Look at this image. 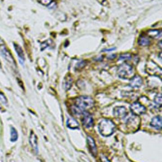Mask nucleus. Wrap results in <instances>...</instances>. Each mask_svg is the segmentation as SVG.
<instances>
[{
    "label": "nucleus",
    "instance_id": "obj_26",
    "mask_svg": "<svg viewBox=\"0 0 162 162\" xmlns=\"http://www.w3.org/2000/svg\"><path fill=\"white\" fill-rule=\"evenodd\" d=\"M159 47L160 48H162V42H161V41H160L159 43Z\"/></svg>",
    "mask_w": 162,
    "mask_h": 162
},
{
    "label": "nucleus",
    "instance_id": "obj_21",
    "mask_svg": "<svg viewBox=\"0 0 162 162\" xmlns=\"http://www.w3.org/2000/svg\"><path fill=\"white\" fill-rule=\"evenodd\" d=\"M131 58L130 54H125L121 55L120 57V60H129Z\"/></svg>",
    "mask_w": 162,
    "mask_h": 162
},
{
    "label": "nucleus",
    "instance_id": "obj_14",
    "mask_svg": "<svg viewBox=\"0 0 162 162\" xmlns=\"http://www.w3.org/2000/svg\"><path fill=\"white\" fill-rule=\"evenodd\" d=\"M67 126L71 129L75 130L79 128V124L74 118H69L67 120Z\"/></svg>",
    "mask_w": 162,
    "mask_h": 162
},
{
    "label": "nucleus",
    "instance_id": "obj_10",
    "mask_svg": "<svg viewBox=\"0 0 162 162\" xmlns=\"http://www.w3.org/2000/svg\"><path fill=\"white\" fill-rule=\"evenodd\" d=\"M143 80L141 77L138 76H134L131 79L129 86L133 88H138L142 86Z\"/></svg>",
    "mask_w": 162,
    "mask_h": 162
},
{
    "label": "nucleus",
    "instance_id": "obj_24",
    "mask_svg": "<svg viewBox=\"0 0 162 162\" xmlns=\"http://www.w3.org/2000/svg\"><path fill=\"white\" fill-rule=\"evenodd\" d=\"M84 62H81L80 63H78V65H76V67H77V69H79V68H82L83 67H85Z\"/></svg>",
    "mask_w": 162,
    "mask_h": 162
},
{
    "label": "nucleus",
    "instance_id": "obj_6",
    "mask_svg": "<svg viewBox=\"0 0 162 162\" xmlns=\"http://www.w3.org/2000/svg\"><path fill=\"white\" fill-rule=\"evenodd\" d=\"M82 122L83 125L87 128H91L93 125V118L91 115L86 111H84L82 113Z\"/></svg>",
    "mask_w": 162,
    "mask_h": 162
},
{
    "label": "nucleus",
    "instance_id": "obj_16",
    "mask_svg": "<svg viewBox=\"0 0 162 162\" xmlns=\"http://www.w3.org/2000/svg\"><path fill=\"white\" fill-rule=\"evenodd\" d=\"M14 48L19 58L22 60H24L25 57H24V52L21 47L17 44H14Z\"/></svg>",
    "mask_w": 162,
    "mask_h": 162
},
{
    "label": "nucleus",
    "instance_id": "obj_5",
    "mask_svg": "<svg viewBox=\"0 0 162 162\" xmlns=\"http://www.w3.org/2000/svg\"><path fill=\"white\" fill-rule=\"evenodd\" d=\"M131 112L134 115L138 116L143 114L146 112V108L138 102H134L130 107Z\"/></svg>",
    "mask_w": 162,
    "mask_h": 162
},
{
    "label": "nucleus",
    "instance_id": "obj_13",
    "mask_svg": "<svg viewBox=\"0 0 162 162\" xmlns=\"http://www.w3.org/2000/svg\"><path fill=\"white\" fill-rule=\"evenodd\" d=\"M147 35L153 39H159L162 37V30H158V29H150L147 32Z\"/></svg>",
    "mask_w": 162,
    "mask_h": 162
},
{
    "label": "nucleus",
    "instance_id": "obj_12",
    "mask_svg": "<svg viewBox=\"0 0 162 162\" xmlns=\"http://www.w3.org/2000/svg\"><path fill=\"white\" fill-rule=\"evenodd\" d=\"M133 117H131L127 121V124L128 127H132V128H137L139 125V119L137 116L134 115Z\"/></svg>",
    "mask_w": 162,
    "mask_h": 162
},
{
    "label": "nucleus",
    "instance_id": "obj_22",
    "mask_svg": "<svg viewBox=\"0 0 162 162\" xmlns=\"http://www.w3.org/2000/svg\"><path fill=\"white\" fill-rule=\"evenodd\" d=\"M0 101L4 103V104H6L8 102L7 98L5 97L4 95L1 93H0Z\"/></svg>",
    "mask_w": 162,
    "mask_h": 162
},
{
    "label": "nucleus",
    "instance_id": "obj_4",
    "mask_svg": "<svg viewBox=\"0 0 162 162\" xmlns=\"http://www.w3.org/2000/svg\"><path fill=\"white\" fill-rule=\"evenodd\" d=\"M0 53L7 61L9 62V63H11L13 65L15 64V60L13 58V55L5 45V43L1 38H0Z\"/></svg>",
    "mask_w": 162,
    "mask_h": 162
},
{
    "label": "nucleus",
    "instance_id": "obj_8",
    "mask_svg": "<svg viewBox=\"0 0 162 162\" xmlns=\"http://www.w3.org/2000/svg\"><path fill=\"white\" fill-rule=\"evenodd\" d=\"M87 143L88 145L89 151L93 156L96 157L97 156L98 152L97 148L94 140L91 136H88L87 138Z\"/></svg>",
    "mask_w": 162,
    "mask_h": 162
},
{
    "label": "nucleus",
    "instance_id": "obj_9",
    "mask_svg": "<svg viewBox=\"0 0 162 162\" xmlns=\"http://www.w3.org/2000/svg\"><path fill=\"white\" fill-rule=\"evenodd\" d=\"M37 140L38 139L36 135L33 132H32L30 136L29 141H30V146L32 147V149L35 154H37L38 153V140Z\"/></svg>",
    "mask_w": 162,
    "mask_h": 162
},
{
    "label": "nucleus",
    "instance_id": "obj_1",
    "mask_svg": "<svg viewBox=\"0 0 162 162\" xmlns=\"http://www.w3.org/2000/svg\"><path fill=\"white\" fill-rule=\"evenodd\" d=\"M98 130L104 137H109L112 135L116 130V125L114 122L108 119H103L99 123Z\"/></svg>",
    "mask_w": 162,
    "mask_h": 162
},
{
    "label": "nucleus",
    "instance_id": "obj_15",
    "mask_svg": "<svg viewBox=\"0 0 162 162\" xmlns=\"http://www.w3.org/2000/svg\"><path fill=\"white\" fill-rule=\"evenodd\" d=\"M138 43L139 45L142 46H147L150 44V41L146 36H141L138 39Z\"/></svg>",
    "mask_w": 162,
    "mask_h": 162
},
{
    "label": "nucleus",
    "instance_id": "obj_17",
    "mask_svg": "<svg viewBox=\"0 0 162 162\" xmlns=\"http://www.w3.org/2000/svg\"><path fill=\"white\" fill-rule=\"evenodd\" d=\"M72 83V80L71 77L70 76H67V77H66L64 79V88L66 90L69 89L71 86Z\"/></svg>",
    "mask_w": 162,
    "mask_h": 162
},
{
    "label": "nucleus",
    "instance_id": "obj_2",
    "mask_svg": "<svg viewBox=\"0 0 162 162\" xmlns=\"http://www.w3.org/2000/svg\"><path fill=\"white\" fill-rule=\"evenodd\" d=\"M75 105L82 111L91 109L94 105V101L91 97L82 96L78 97L75 101Z\"/></svg>",
    "mask_w": 162,
    "mask_h": 162
},
{
    "label": "nucleus",
    "instance_id": "obj_19",
    "mask_svg": "<svg viewBox=\"0 0 162 162\" xmlns=\"http://www.w3.org/2000/svg\"><path fill=\"white\" fill-rule=\"evenodd\" d=\"M162 95L160 93L157 94L155 96L154 98V102L159 107L162 106Z\"/></svg>",
    "mask_w": 162,
    "mask_h": 162
},
{
    "label": "nucleus",
    "instance_id": "obj_25",
    "mask_svg": "<svg viewBox=\"0 0 162 162\" xmlns=\"http://www.w3.org/2000/svg\"><path fill=\"white\" fill-rule=\"evenodd\" d=\"M115 49V48H111V49H105V51H113Z\"/></svg>",
    "mask_w": 162,
    "mask_h": 162
},
{
    "label": "nucleus",
    "instance_id": "obj_20",
    "mask_svg": "<svg viewBox=\"0 0 162 162\" xmlns=\"http://www.w3.org/2000/svg\"><path fill=\"white\" fill-rule=\"evenodd\" d=\"M38 2L42 5L46 6H49L53 3V0H38Z\"/></svg>",
    "mask_w": 162,
    "mask_h": 162
},
{
    "label": "nucleus",
    "instance_id": "obj_18",
    "mask_svg": "<svg viewBox=\"0 0 162 162\" xmlns=\"http://www.w3.org/2000/svg\"><path fill=\"white\" fill-rule=\"evenodd\" d=\"M11 140L12 142H15L17 141L18 137V133L15 128L12 127L11 128Z\"/></svg>",
    "mask_w": 162,
    "mask_h": 162
},
{
    "label": "nucleus",
    "instance_id": "obj_11",
    "mask_svg": "<svg viewBox=\"0 0 162 162\" xmlns=\"http://www.w3.org/2000/svg\"><path fill=\"white\" fill-rule=\"evenodd\" d=\"M150 126L156 130H161L162 117L160 116H157L153 118L150 123Z\"/></svg>",
    "mask_w": 162,
    "mask_h": 162
},
{
    "label": "nucleus",
    "instance_id": "obj_7",
    "mask_svg": "<svg viewBox=\"0 0 162 162\" xmlns=\"http://www.w3.org/2000/svg\"><path fill=\"white\" fill-rule=\"evenodd\" d=\"M113 114L118 118H124L127 114V109L123 106H117L114 108Z\"/></svg>",
    "mask_w": 162,
    "mask_h": 162
},
{
    "label": "nucleus",
    "instance_id": "obj_3",
    "mask_svg": "<svg viewBox=\"0 0 162 162\" xmlns=\"http://www.w3.org/2000/svg\"><path fill=\"white\" fill-rule=\"evenodd\" d=\"M117 74L120 78L123 79H130L134 75L132 66L126 63L122 64L118 67Z\"/></svg>",
    "mask_w": 162,
    "mask_h": 162
},
{
    "label": "nucleus",
    "instance_id": "obj_23",
    "mask_svg": "<svg viewBox=\"0 0 162 162\" xmlns=\"http://www.w3.org/2000/svg\"><path fill=\"white\" fill-rule=\"evenodd\" d=\"M100 159L102 162H111L108 158L104 155H101Z\"/></svg>",
    "mask_w": 162,
    "mask_h": 162
}]
</instances>
